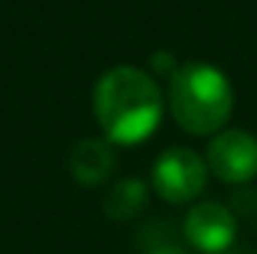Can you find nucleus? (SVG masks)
<instances>
[{
    "mask_svg": "<svg viewBox=\"0 0 257 254\" xmlns=\"http://www.w3.org/2000/svg\"><path fill=\"white\" fill-rule=\"evenodd\" d=\"M93 111L111 144L132 147L159 129L165 99L147 72L135 66H117L99 78L93 90Z\"/></svg>",
    "mask_w": 257,
    "mask_h": 254,
    "instance_id": "f257e3e1",
    "label": "nucleus"
},
{
    "mask_svg": "<svg viewBox=\"0 0 257 254\" xmlns=\"http://www.w3.org/2000/svg\"><path fill=\"white\" fill-rule=\"evenodd\" d=\"M168 105L180 129L189 135H212L221 132L233 111V87L224 72L215 66L192 60L171 72Z\"/></svg>",
    "mask_w": 257,
    "mask_h": 254,
    "instance_id": "f03ea898",
    "label": "nucleus"
},
{
    "mask_svg": "<svg viewBox=\"0 0 257 254\" xmlns=\"http://www.w3.org/2000/svg\"><path fill=\"white\" fill-rule=\"evenodd\" d=\"M206 162L186 147H174L153 165V189L168 203H189L206 186Z\"/></svg>",
    "mask_w": 257,
    "mask_h": 254,
    "instance_id": "7ed1b4c3",
    "label": "nucleus"
},
{
    "mask_svg": "<svg viewBox=\"0 0 257 254\" xmlns=\"http://www.w3.org/2000/svg\"><path fill=\"white\" fill-rule=\"evenodd\" d=\"M206 168L230 186L257 177V138L245 129H224L206 147Z\"/></svg>",
    "mask_w": 257,
    "mask_h": 254,
    "instance_id": "20e7f679",
    "label": "nucleus"
},
{
    "mask_svg": "<svg viewBox=\"0 0 257 254\" xmlns=\"http://www.w3.org/2000/svg\"><path fill=\"white\" fill-rule=\"evenodd\" d=\"M189 245L203 254H227L236 239V218L224 203H194L183 221Z\"/></svg>",
    "mask_w": 257,
    "mask_h": 254,
    "instance_id": "39448f33",
    "label": "nucleus"
},
{
    "mask_svg": "<svg viewBox=\"0 0 257 254\" xmlns=\"http://www.w3.org/2000/svg\"><path fill=\"white\" fill-rule=\"evenodd\" d=\"M69 171L81 186H99L117 171V156L111 141L102 138H84L69 153Z\"/></svg>",
    "mask_w": 257,
    "mask_h": 254,
    "instance_id": "423d86ee",
    "label": "nucleus"
},
{
    "mask_svg": "<svg viewBox=\"0 0 257 254\" xmlns=\"http://www.w3.org/2000/svg\"><path fill=\"white\" fill-rule=\"evenodd\" d=\"M144 203H147V186L138 177H126L111 186L108 197H105V212H108V218L126 221L144 209Z\"/></svg>",
    "mask_w": 257,
    "mask_h": 254,
    "instance_id": "0eeeda50",
    "label": "nucleus"
},
{
    "mask_svg": "<svg viewBox=\"0 0 257 254\" xmlns=\"http://www.w3.org/2000/svg\"><path fill=\"white\" fill-rule=\"evenodd\" d=\"M150 254H186V251H180V248H156V251H150Z\"/></svg>",
    "mask_w": 257,
    "mask_h": 254,
    "instance_id": "6e6552de",
    "label": "nucleus"
}]
</instances>
